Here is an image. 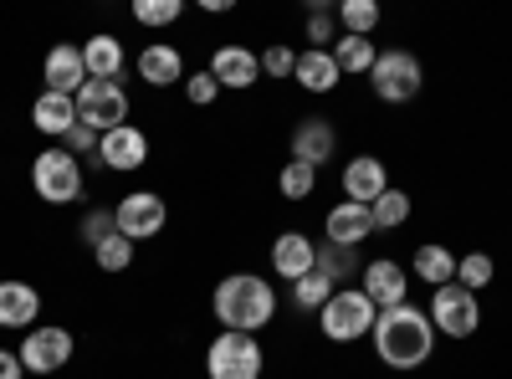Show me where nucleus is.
I'll list each match as a JSON object with an SVG mask.
<instances>
[{
  "instance_id": "nucleus-11",
  "label": "nucleus",
  "mask_w": 512,
  "mask_h": 379,
  "mask_svg": "<svg viewBox=\"0 0 512 379\" xmlns=\"http://www.w3.org/2000/svg\"><path fill=\"white\" fill-rule=\"evenodd\" d=\"M98 159L108 164V170H139V164L149 159L144 129H134V123H118V129H108V134L98 139Z\"/></svg>"
},
{
  "instance_id": "nucleus-26",
  "label": "nucleus",
  "mask_w": 512,
  "mask_h": 379,
  "mask_svg": "<svg viewBox=\"0 0 512 379\" xmlns=\"http://www.w3.org/2000/svg\"><path fill=\"white\" fill-rule=\"evenodd\" d=\"M374 41L369 36H344L338 41V52H333V62H338V72H369L374 67Z\"/></svg>"
},
{
  "instance_id": "nucleus-8",
  "label": "nucleus",
  "mask_w": 512,
  "mask_h": 379,
  "mask_svg": "<svg viewBox=\"0 0 512 379\" xmlns=\"http://www.w3.org/2000/svg\"><path fill=\"white\" fill-rule=\"evenodd\" d=\"M369 77H374V93L384 103H410L420 93V82H425L420 57H410V52H379L374 67H369Z\"/></svg>"
},
{
  "instance_id": "nucleus-6",
  "label": "nucleus",
  "mask_w": 512,
  "mask_h": 379,
  "mask_svg": "<svg viewBox=\"0 0 512 379\" xmlns=\"http://www.w3.org/2000/svg\"><path fill=\"white\" fill-rule=\"evenodd\" d=\"M431 323H436V333H451V339H472L477 323H482L477 292H466L461 282L436 287V298H431Z\"/></svg>"
},
{
  "instance_id": "nucleus-3",
  "label": "nucleus",
  "mask_w": 512,
  "mask_h": 379,
  "mask_svg": "<svg viewBox=\"0 0 512 379\" xmlns=\"http://www.w3.org/2000/svg\"><path fill=\"white\" fill-rule=\"evenodd\" d=\"M374 318H379V308L364 298V287H338L318 313V328L333 344H354L364 333H374Z\"/></svg>"
},
{
  "instance_id": "nucleus-39",
  "label": "nucleus",
  "mask_w": 512,
  "mask_h": 379,
  "mask_svg": "<svg viewBox=\"0 0 512 379\" xmlns=\"http://www.w3.org/2000/svg\"><path fill=\"white\" fill-rule=\"evenodd\" d=\"M21 374H26L21 354H11V349H0V379H21Z\"/></svg>"
},
{
  "instance_id": "nucleus-15",
  "label": "nucleus",
  "mask_w": 512,
  "mask_h": 379,
  "mask_svg": "<svg viewBox=\"0 0 512 379\" xmlns=\"http://www.w3.org/2000/svg\"><path fill=\"white\" fill-rule=\"evenodd\" d=\"M47 93H62V98H77L82 82H88V62H82V47H52L47 52Z\"/></svg>"
},
{
  "instance_id": "nucleus-13",
  "label": "nucleus",
  "mask_w": 512,
  "mask_h": 379,
  "mask_svg": "<svg viewBox=\"0 0 512 379\" xmlns=\"http://www.w3.org/2000/svg\"><path fill=\"white\" fill-rule=\"evenodd\" d=\"M338 149V134H333V123L328 118H297V129H292V159L297 164H328Z\"/></svg>"
},
{
  "instance_id": "nucleus-1",
  "label": "nucleus",
  "mask_w": 512,
  "mask_h": 379,
  "mask_svg": "<svg viewBox=\"0 0 512 379\" xmlns=\"http://www.w3.org/2000/svg\"><path fill=\"white\" fill-rule=\"evenodd\" d=\"M369 339H374V354L390 369H420L425 359H431V349H436V323H431V313L400 303V308H384L374 318Z\"/></svg>"
},
{
  "instance_id": "nucleus-27",
  "label": "nucleus",
  "mask_w": 512,
  "mask_h": 379,
  "mask_svg": "<svg viewBox=\"0 0 512 379\" xmlns=\"http://www.w3.org/2000/svg\"><path fill=\"white\" fill-rule=\"evenodd\" d=\"M333 292H338V287H333L323 272H308L303 282H292V303H297V308H318V313H323V303L333 298Z\"/></svg>"
},
{
  "instance_id": "nucleus-22",
  "label": "nucleus",
  "mask_w": 512,
  "mask_h": 379,
  "mask_svg": "<svg viewBox=\"0 0 512 379\" xmlns=\"http://www.w3.org/2000/svg\"><path fill=\"white\" fill-rule=\"evenodd\" d=\"M82 62H88V77L93 82H118V72H123V41L118 36L82 41Z\"/></svg>"
},
{
  "instance_id": "nucleus-34",
  "label": "nucleus",
  "mask_w": 512,
  "mask_h": 379,
  "mask_svg": "<svg viewBox=\"0 0 512 379\" xmlns=\"http://www.w3.org/2000/svg\"><path fill=\"white\" fill-rule=\"evenodd\" d=\"M185 93H190V103H195V108H205V103H216L221 82L210 77V72H195V77H185Z\"/></svg>"
},
{
  "instance_id": "nucleus-32",
  "label": "nucleus",
  "mask_w": 512,
  "mask_h": 379,
  "mask_svg": "<svg viewBox=\"0 0 512 379\" xmlns=\"http://www.w3.org/2000/svg\"><path fill=\"white\" fill-rule=\"evenodd\" d=\"M318 272L338 287V277L354 272V246H318Z\"/></svg>"
},
{
  "instance_id": "nucleus-35",
  "label": "nucleus",
  "mask_w": 512,
  "mask_h": 379,
  "mask_svg": "<svg viewBox=\"0 0 512 379\" xmlns=\"http://www.w3.org/2000/svg\"><path fill=\"white\" fill-rule=\"evenodd\" d=\"M118 226H113V216H108V210H93V216H82V241H108Z\"/></svg>"
},
{
  "instance_id": "nucleus-37",
  "label": "nucleus",
  "mask_w": 512,
  "mask_h": 379,
  "mask_svg": "<svg viewBox=\"0 0 512 379\" xmlns=\"http://www.w3.org/2000/svg\"><path fill=\"white\" fill-rule=\"evenodd\" d=\"M308 41H313V52H323V41H333V21L323 6H313V16H308Z\"/></svg>"
},
{
  "instance_id": "nucleus-38",
  "label": "nucleus",
  "mask_w": 512,
  "mask_h": 379,
  "mask_svg": "<svg viewBox=\"0 0 512 379\" xmlns=\"http://www.w3.org/2000/svg\"><path fill=\"white\" fill-rule=\"evenodd\" d=\"M98 139H103V134H93V129H88V123H77V129H72V134H67V139H62V149H67V154H72V159H77V154H82V149H93V144H98Z\"/></svg>"
},
{
  "instance_id": "nucleus-19",
  "label": "nucleus",
  "mask_w": 512,
  "mask_h": 379,
  "mask_svg": "<svg viewBox=\"0 0 512 379\" xmlns=\"http://www.w3.org/2000/svg\"><path fill=\"white\" fill-rule=\"evenodd\" d=\"M256 72H262V62H256V52H246V47H221L216 57H210V77H216L221 88H251Z\"/></svg>"
},
{
  "instance_id": "nucleus-21",
  "label": "nucleus",
  "mask_w": 512,
  "mask_h": 379,
  "mask_svg": "<svg viewBox=\"0 0 512 379\" xmlns=\"http://www.w3.org/2000/svg\"><path fill=\"white\" fill-rule=\"evenodd\" d=\"M139 77L149 82V88H175V82L185 77V57L175 47H164V41H154V47L139 52Z\"/></svg>"
},
{
  "instance_id": "nucleus-5",
  "label": "nucleus",
  "mask_w": 512,
  "mask_h": 379,
  "mask_svg": "<svg viewBox=\"0 0 512 379\" xmlns=\"http://www.w3.org/2000/svg\"><path fill=\"white\" fill-rule=\"evenodd\" d=\"M205 374L210 379H256L262 374V344H256V333H231L226 328L205 354Z\"/></svg>"
},
{
  "instance_id": "nucleus-30",
  "label": "nucleus",
  "mask_w": 512,
  "mask_h": 379,
  "mask_svg": "<svg viewBox=\"0 0 512 379\" xmlns=\"http://www.w3.org/2000/svg\"><path fill=\"white\" fill-rule=\"evenodd\" d=\"M313 185H318V170H313V164H287V170H282V180H277V190L287 195V200H308L313 195Z\"/></svg>"
},
{
  "instance_id": "nucleus-23",
  "label": "nucleus",
  "mask_w": 512,
  "mask_h": 379,
  "mask_svg": "<svg viewBox=\"0 0 512 379\" xmlns=\"http://www.w3.org/2000/svg\"><path fill=\"white\" fill-rule=\"evenodd\" d=\"M292 77L303 82L308 93H333L338 88V62H333V52H303L297 57V67H292Z\"/></svg>"
},
{
  "instance_id": "nucleus-25",
  "label": "nucleus",
  "mask_w": 512,
  "mask_h": 379,
  "mask_svg": "<svg viewBox=\"0 0 512 379\" xmlns=\"http://www.w3.org/2000/svg\"><path fill=\"white\" fill-rule=\"evenodd\" d=\"M369 216H374V226H379V231H395V226H405V221H410V195L390 185V190H384V195L369 205Z\"/></svg>"
},
{
  "instance_id": "nucleus-14",
  "label": "nucleus",
  "mask_w": 512,
  "mask_h": 379,
  "mask_svg": "<svg viewBox=\"0 0 512 379\" xmlns=\"http://www.w3.org/2000/svg\"><path fill=\"white\" fill-rule=\"evenodd\" d=\"M405 267L400 262H390V257H379V262H369L364 267V298L384 313V308H400L405 303Z\"/></svg>"
},
{
  "instance_id": "nucleus-2",
  "label": "nucleus",
  "mask_w": 512,
  "mask_h": 379,
  "mask_svg": "<svg viewBox=\"0 0 512 379\" xmlns=\"http://www.w3.org/2000/svg\"><path fill=\"white\" fill-rule=\"evenodd\" d=\"M210 308H216V318L231 328V333H256V328H267L272 313H277V292L256 277V272H231L221 287H216V298H210Z\"/></svg>"
},
{
  "instance_id": "nucleus-16",
  "label": "nucleus",
  "mask_w": 512,
  "mask_h": 379,
  "mask_svg": "<svg viewBox=\"0 0 512 379\" xmlns=\"http://www.w3.org/2000/svg\"><path fill=\"white\" fill-rule=\"evenodd\" d=\"M384 190H390V175H384V164H379L374 154L349 159V170H344V195H349L354 205H374Z\"/></svg>"
},
{
  "instance_id": "nucleus-33",
  "label": "nucleus",
  "mask_w": 512,
  "mask_h": 379,
  "mask_svg": "<svg viewBox=\"0 0 512 379\" xmlns=\"http://www.w3.org/2000/svg\"><path fill=\"white\" fill-rule=\"evenodd\" d=\"M456 282H461L466 292H472V287H487V282H492V257H487V251L461 257V262H456Z\"/></svg>"
},
{
  "instance_id": "nucleus-36",
  "label": "nucleus",
  "mask_w": 512,
  "mask_h": 379,
  "mask_svg": "<svg viewBox=\"0 0 512 379\" xmlns=\"http://www.w3.org/2000/svg\"><path fill=\"white\" fill-rule=\"evenodd\" d=\"M292 67H297V57H292L287 47H267V52H262V72H267V77H292Z\"/></svg>"
},
{
  "instance_id": "nucleus-29",
  "label": "nucleus",
  "mask_w": 512,
  "mask_h": 379,
  "mask_svg": "<svg viewBox=\"0 0 512 379\" xmlns=\"http://www.w3.org/2000/svg\"><path fill=\"white\" fill-rule=\"evenodd\" d=\"M338 21L349 26V36H369L379 26V6L374 0H344V6H338Z\"/></svg>"
},
{
  "instance_id": "nucleus-9",
  "label": "nucleus",
  "mask_w": 512,
  "mask_h": 379,
  "mask_svg": "<svg viewBox=\"0 0 512 379\" xmlns=\"http://www.w3.org/2000/svg\"><path fill=\"white\" fill-rule=\"evenodd\" d=\"M164 216H169V205H164L154 190H134V195L118 200L113 226H118V236H128V241H144V236H159V231H164Z\"/></svg>"
},
{
  "instance_id": "nucleus-17",
  "label": "nucleus",
  "mask_w": 512,
  "mask_h": 379,
  "mask_svg": "<svg viewBox=\"0 0 512 379\" xmlns=\"http://www.w3.org/2000/svg\"><path fill=\"white\" fill-rule=\"evenodd\" d=\"M328 246H359L369 231H374V216H369V205H354V200H344V205H333L328 210Z\"/></svg>"
},
{
  "instance_id": "nucleus-7",
  "label": "nucleus",
  "mask_w": 512,
  "mask_h": 379,
  "mask_svg": "<svg viewBox=\"0 0 512 379\" xmlns=\"http://www.w3.org/2000/svg\"><path fill=\"white\" fill-rule=\"evenodd\" d=\"M77 123H88L93 134H108L118 129V123H128V93L118 88V82H82L77 93Z\"/></svg>"
},
{
  "instance_id": "nucleus-20",
  "label": "nucleus",
  "mask_w": 512,
  "mask_h": 379,
  "mask_svg": "<svg viewBox=\"0 0 512 379\" xmlns=\"http://www.w3.org/2000/svg\"><path fill=\"white\" fill-rule=\"evenodd\" d=\"M41 313V298L31 282H0V328H31Z\"/></svg>"
},
{
  "instance_id": "nucleus-4",
  "label": "nucleus",
  "mask_w": 512,
  "mask_h": 379,
  "mask_svg": "<svg viewBox=\"0 0 512 379\" xmlns=\"http://www.w3.org/2000/svg\"><path fill=\"white\" fill-rule=\"evenodd\" d=\"M31 185L41 200H52V205H67L82 195V164L67 154V149H41L31 159Z\"/></svg>"
},
{
  "instance_id": "nucleus-10",
  "label": "nucleus",
  "mask_w": 512,
  "mask_h": 379,
  "mask_svg": "<svg viewBox=\"0 0 512 379\" xmlns=\"http://www.w3.org/2000/svg\"><path fill=\"white\" fill-rule=\"evenodd\" d=\"M67 359H72V333L67 328H31L26 333V344H21V364H26V374H57V369H67Z\"/></svg>"
},
{
  "instance_id": "nucleus-24",
  "label": "nucleus",
  "mask_w": 512,
  "mask_h": 379,
  "mask_svg": "<svg viewBox=\"0 0 512 379\" xmlns=\"http://www.w3.org/2000/svg\"><path fill=\"white\" fill-rule=\"evenodd\" d=\"M415 272H420V282L446 287V282H456V257L446 246H415Z\"/></svg>"
},
{
  "instance_id": "nucleus-31",
  "label": "nucleus",
  "mask_w": 512,
  "mask_h": 379,
  "mask_svg": "<svg viewBox=\"0 0 512 379\" xmlns=\"http://www.w3.org/2000/svg\"><path fill=\"white\" fill-rule=\"evenodd\" d=\"M180 11H185V0H139L134 21L139 26H169V21H180Z\"/></svg>"
},
{
  "instance_id": "nucleus-18",
  "label": "nucleus",
  "mask_w": 512,
  "mask_h": 379,
  "mask_svg": "<svg viewBox=\"0 0 512 379\" xmlns=\"http://www.w3.org/2000/svg\"><path fill=\"white\" fill-rule=\"evenodd\" d=\"M31 123L41 134H52V139H67L77 129V98H62V93H41L31 103Z\"/></svg>"
},
{
  "instance_id": "nucleus-28",
  "label": "nucleus",
  "mask_w": 512,
  "mask_h": 379,
  "mask_svg": "<svg viewBox=\"0 0 512 379\" xmlns=\"http://www.w3.org/2000/svg\"><path fill=\"white\" fill-rule=\"evenodd\" d=\"M93 262H98L103 272H123L128 262H134V241L113 231L108 241H98V246H93Z\"/></svg>"
},
{
  "instance_id": "nucleus-12",
  "label": "nucleus",
  "mask_w": 512,
  "mask_h": 379,
  "mask_svg": "<svg viewBox=\"0 0 512 379\" xmlns=\"http://www.w3.org/2000/svg\"><path fill=\"white\" fill-rule=\"evenodd\" d=\"M272 267H277V277H287V282H303L308 272H318V246H313L303 231H282V236L272 241Z\"/></svg>"
}]
</instances>
